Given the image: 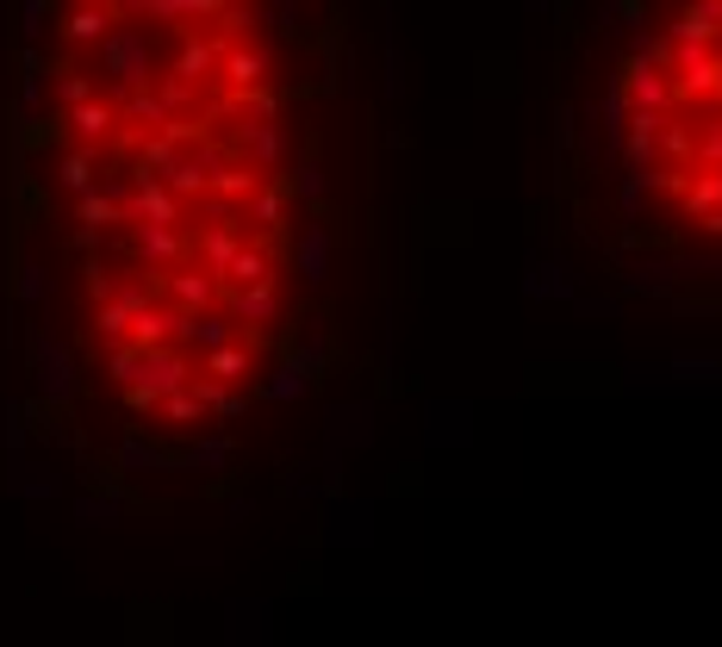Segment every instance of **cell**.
Returning a JSON list of instances; mask_svg holds the SVG:
<instances>
[{
    "label": "cell",
    "mask_w": 722,
    "mask_h": 647,
    "mask_svg": "<svg viewBox=\"0 0 722 647\" xmlns=\"http://www.w3.org/2000/svg\"><path fill=\"white\" fill-rule=\"evenodd\" d=\"M623 75H648V112L635 119L648 144L641 181L673 187L722 237V7H685Z\"/></svg>",
    "instance_id": "cell-1"
},
{
    "label": "cell",
    "mask_w": 722,
    "mask_h": 647,
    "mask_svg": "<svg viewBox=\"0 0 722 647\" xmlns=\"http://www.w3.org/2000/svg\"><path fill=\"white\" fill-rule=\"evenodd\" d=\"M112 25H119V7H69V13H57L63 44H107Z\"/></svg>",
    "instance_id": "cell-2"
},
{
    "label": "cell",
    "mask_w": 722,
    "mask_h": 647,
    "mask_svg": "<svg viewBox=\"0 0 722 647\" xmlns=\"http://www.w3.org/2000/svg\"><path fill=\"white\" fill-rule=\"evenodd\" d=\"M57 174H63V187H69L75 199H82V194H94V156H88V150H69V156H63V169H57Z\"/></svg>",
    "instance_id": "cell-3"
},
{
    "label": "cell",
    "mask_w": 722,
    "mask_h": 647,
    "mask_svg": "<svg viewBox=\"0 0 722 647\" xmlns=\"http://www.w3.org/2000/svg\"><path fill=\"white\" fill-rule=\"evenodd\" d=\"M20 293H25V300H50V274L38 268V261H32V268H20Z\"/></svg>",
    "instance_id": "cell-4"
},
{
    "label": "cell",
    "mask_w": 722,
    "mask_h": 647,
    "mask_svg": "<svg viewBox=\"0 0 722 647\" xmlns=\"http://www.w3.org/2000/svg\"><path fill=\"white\" fill-rule=\"evenodd\" d=\"M45 20H50V7H25V38H45Z\"/></svg>",
    "instance_id": "cell-5"
}]
</instances>
